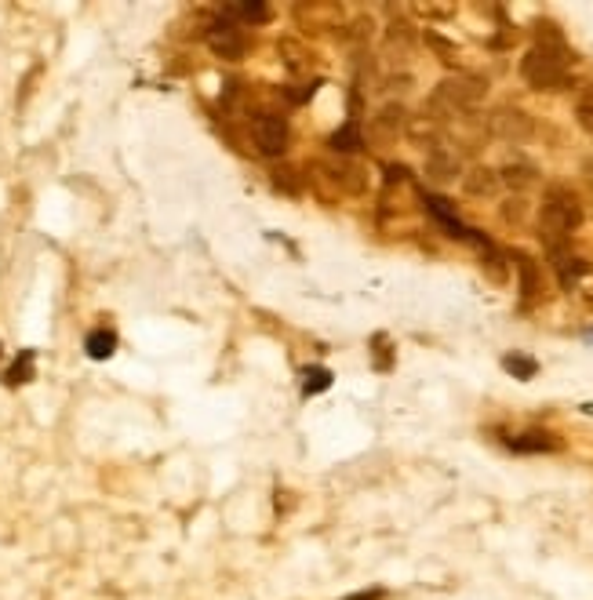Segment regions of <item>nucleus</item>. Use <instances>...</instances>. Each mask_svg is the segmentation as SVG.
I'll return each instance as SVG.
<instances>
[{
    "instance_id": "f8f14e48",
    "label": "nucleus",
    "mask_w": 593,
    "mask_h": 600,
    "mask_svg": "<svg viewBox=\"0 0 593 600\" xmlns=\"http://www.w3.org/2000/svg\"><path fill=\"white\" fill-rule=\"evenodd\" d=\"M415 48V33L408 30V22H393L386 30V55L390 59H408Z\"/></svg>"
},
{
    "instance_id": "4be33fe9",
    "label": "nucleus",
    "mask_w": 593,
    "mask_h": 600,
    "mask_svg": "<svg viewBox=\"0 0 593 600\" xmlns=\"http://www.w3.org/2000/svg\"><path fill=\"white\" fill-rule=\"evenodd\" d=\"M575 117H579V124L593 135V80L590 84H583V95H579V102H575Z\"/></svg>"
},
{
    "instance_id": "a878e982",
    "label": "nucleus",
    "mask_w": 593,
    "mask_h": 600,
    "mask_svg": "<svg viewBox=\"0 0 593 600\" xmlns=\"http://www.w3.org/2000/svg\"><path fill=\"white\" fill-rule=\"evenodd\" d=\"M419 11H423V15H437V19H448V15H455L452 4H419Z\"/></svg>"
},
{
    "instance_id": "f03ea898",
    "label": "nucleus",
    "mask_w": 593,
    "mask_h": 600,
    "mask_svg": "<svg viewBox=\"0 0 593 600\" xmlns=\"http://www.w3.org/2000/svg\"><path fill=\"white\" fill-rule=\"evenodd\" d=\"M568 44H532L521 59V77L535 91H564L568 88Z\"/></svg>"
},
{
    "instance_id": "5701e85b",
    "label": "nucleus",
    "mask_w": 593,
    "mask_h": 600,
    "mask_svg": "<svg viewBox=\"0 0 593 600\" xmlns=\"http://www.w3.org/2000/svg\"><path fill=\"white\" fill-rule=\"evenodd\" d=\"M273 186L284 193H292V197H299L302 193V182H299V171L295 168H277L273 171Z\"/></svg>"
},
{
    "instance_id": "2eb2a0df",
    "label": "nucleus",
    "mask_w": 593,
    "mask_h": 600,
    "mask_svg": "<svg viewBox=\"0 0 593 600\" xmlns=\"http://www.w3.org/2000/svg\"><path fill=\"white\" fill-rule=\"evenodd\" d=\"M535 168L532 164H506L503 171H499V182H506L510 190H528V186H535Z\"/></svg>"
},
{
    "instance_id": "a211bd4d",
    "label": "nucleus",
    "mask_w": 593,
    "mask_h": 600,
    "mask_svg": "<svg viewBox=\"0 0 593 600\" xmlns=\"http://www.w3.org/2000/svg\"><path fill=\"white\" fill-rule=\"evenodd\" d=\"M361 142H364L361 128H357V124H346V128H339L332 135V150L339 153V157H342V153H357V150H361Z\"/></svg>"
},
{
    "instance_id": "b1692460",
    "label": "nucleus",
    "mask_w": 593,
    "mask_h": 600,
    "mask_svg": "<svg viewBox=\"0 0 593 600\" xmlns=\"http://www.w3.org/2000/svg\"><path fill=\"white\" fill-rule=\"evenodd\" d=\"M426 44H430V48L437 51V55H441L448 66H455V55H459V48H455L452 40H444L441 33H426Z\"/></svg>"
},
{
    "instance_id": "20e7f679",
    "label": "nucleus",
    "mask_w": 593,
    "mask_h": 600,
    "mask_svg": "<svg viewBox=\"0 0 593 600\" xmlns=\"http://www.w3.org/2000/svg\"><path fill=\"white\" fill-rule=\"evenodd\" d=\"M255 146L266 157H284L288 146H292V128L288 120L277 117V113H259L255 117Z\"/></svg>"
},
{
    "instance_id": "6ab92c4d",
    "label": "nucleus",
    "mask_w": 593,
    "mask_h": 600,
    "mask_svg": "<svg viewBox=\"0 0 593 600\" xmlns=\"http://www.w3.org/2000/svg\"><path fill=\"white\" fill-rule=\"evenodd\" d=\"M230 15H241V19L255 22V26H262V22H270V4H262V0H248V4H230Z\"/></svg>"
},
{
    "instance_id": "0eeeda50",
    "label": "nucleus",
    "mask_w": 593,
    "mask_h": 600,
    "mask_svg": "<svg viewBox=\"0 0 593 600\" xmlns=\"http://www.w3.org/2000/svg\"><path fill=\"white\" fill-rule=\"evenodd\" d=\"M208 48H212V55H219L226 62H241L248 55V40H244V33L230 19H222L208 30Z\"/></svg>"
},
{
    "instance_id": "9b49d317",
    "label": "nucleus",
    "mask_w": 593,
    "mask_h": 600,
    "mask_svg": "<svg viewBox=\"0 0 593 600\" xmlns=\"http://www.w3.org/2000/svg\"><path fill=\"white\" fill-rule=\"evenodd\" d=\"M499 171L495 168H470L466 171V179H463V190H466V197H477V200H484V197H495L499 193Z\"/></svg>"
},
{
    "instance_id": "7ed1b4c3",
    "label": "nucleus",
    "mask_w": 593,
    "mask_h": 600,
    "mask_svg": "<svg viewBox=\"0 0 593 600\" xmlns=\"http://www.w3.org/2000/svg\"><path fill=\"white\" fill-rule=\"evenodd\" d=\"M488 95V80L473 77V73H459V77H444L430 95V117H459L470 113L477 102Z\"/></svg>"
},
{
    "instance_id": "f257e3e1",
    "label": "nucleus",
    "mask_w": 593,
    "mask_h": 600,
    "mask_svg": "<svg viewBox=\"0 0 593 600\" xmlns=\"http://www.w3.org/2000/svg\"><path fill=\"white\" fill-rule=\"evenodd\" d=\"M583 226V204L568 186H550L539 208V237L546 248H564V240Z\"/></svg>"
},
{
    "instance_id": "f3484780",
    "label": "nucleus",
    "mask_w": 593,
    "mask_h": 600,
    "mask_svg": "<svg viewBox=\"0 0 593 600\" xmlns=\"http://www.w3.org/2000/svg\"><path fill=\"white\" fill-rule=\"evenodd\" d=\"M503 368L510 371L513 379L528 382V379H535V371H539V364H535L532 357H524V353H506V357H503Z\"/></svg>"
},
{
    "instance_id": "dca6fc26",
    "label": "nucleus",
    "mask_w": 593,
    "mask_h": 600,
    "mask_svg": "<svg viewBox=\"0 0 593 600\" xmlns=\"http://www.w3.org/2000/svg\"><path fill=\"white\" fill-rule=\"evenodd\" d=\"M84 346H88L91 360H106V357H113V350H117V335H113L110 328H99V331H91Z\"/></svg>"
},
{
    "instance_id": "1a4fd4ad",
    "label": "nucleus",
    "mask_w": 593,
    "mask_h": 600,
    "mask_svg": "<svg viewBox=\"0 0 593 600\" xmlns=\"http://www.w3.org/2000/svg\"><path fill=\"white\" fill-rule=\"evenodd\" d=\"M459 171H463V160H459V153L444 150V146H437V150L426 157V179L437 182V186H448V182L459 179Z\"/></svg>"
},
{
    "instance_id": "423d86ee",
    "label": "nucleus",
    "mask_w": 593,
    "mask_h": 600,
    "mask_svg": "<svg viewBox=\"0 0 593 600\" xmlns=\"http://www.w3.org/2000/svg\"><path fill=\"white\" fill-rule=\"evenodd\" d=\"M321 171L335 182V186H339L342 193H350V197H361V193L368 190V171H364L361 164H357V160H350V157L324 160Z\"/></svg>"
},
{
    "instance_id": "393cba45",
    "label": "nucleus",
    "mask_w": 593,
    "mask_h": 600,
    "mask_svg": "<svg viewBox=\"0 0 593 600\" xmlns=\"http://www.w3.org/2000/svg\"><path fill=\"white\" fill-rule=\"evenodd\" d=\"M524 211H528V208H524V200H521V197H513V200H506V204H503V219H506V222H521V219H524Z\"/></svg>"
},
{
    "instance_id": "aec40b11",
    "label": "nucleus",
    "mask_w": 593,
    "mask_h": 600,
    "mask_svg": "<svg viewBox=\"0 0 593 600\" xmlns=\"http://www.w3.org/2000/svg\"><path fill=\"white\" fill-rule=\"evenodd\" d=\"M302 375H306V379H302V393H306V397L324 393L328 386H332V371L328 368H306Z\"/></svg>"
},
{
    "instance_id": "4468645a",
    "label": "nucleus",
    "mask_w": 593,
    "mask_h": 600,
    "mask_svg": "<svg viewBox=\"0 0 593 600\" xmlns=\"http://www.w3.org/2000/svg\"><path fill=\"white\" fill-rule=\"evenodd\" d=\"M404 131H408V135H412L419 146H426V142H430V146H437V142H441V128H437V120H433L430 113L408 120V128H404Z\"/></svg>"
},
{
    "instance_id": "412c9836",
    "label": "nucleus",
    "mask_w": 593,
    "mask_h": 600,
    "mask_svg": "<svg viewBox=\"0 0 593 600\" xmlns=\"http://www.w3.org/2000/svg\"><path fill=\"white\" fill-rule=\"evenodd\" d=\"M30 379H33V353L26 350L15 364H11V371L4 375V382H8V386H22V382H30Z\"/></svg>"
},
{
    "instance_id": "ddd939ff",
    "label": "nucleus",
    "mask_w": 593,
    "mask_h": 600,
    "mask_svg": "<svg viewBox=\"0 0 593 600\" xmlns=\"http://www.w3.org/2000/svg\"><path fill=\"white\" fill-rule=\"evenodd\" d=\"M513 451H553L561 448V440L553 437L550 430H524L521 437H510Z\"/></svg>"
},
{
    "instance_id": "6e6552de",
    "label": "nucleus",
    "mask_w": 593,
    "mask_h": 600,
    "mask_svg": "<svg viewBox=\"0 0 593 600\" xmlns=\"http://www.w3.org/2000/svg\"><path fill=\"white\" fill-rule=\"evenodd\" d=\"M404 128H408L404 106L401 102H390V106H382V110L372 117L368 135H372V142H379V146H390V142H397V135H401Z\"/></svg>"
},
{
    "instance_id": "9d476101",
    "label": "nucleus",
    "mask_w": 593,
    "mask_h": 600,
    "mask_svg": "<svg viewBox=\"0 0 593 600\" xmlns=\"http://www.w3.org/2000/svg\"><path fill=\"white\" fill-rule=\"evenodd\" d=\"M517 273H521V299L524 302H535L543 295V270H539V262L532 255H524V251H513L510 255Z\"/></svg>"
},
{
    "instance_id": "39448f33",
    "label": "nucleus",
    "mask_w": 593,
    "mask_h": 600,
    "mask_svg": "<svg viewBox=\"0 0 593 600\" xmlns=\"http://www.w3.org/2000/svg\"><path fill=\"white\" fill-rule=\"evenodd\" d=\"M488 131L503 142H528L535 135V120L524 110H510L506 106V110H495L488 117Z\"/></svg>"
}]
</instances>
